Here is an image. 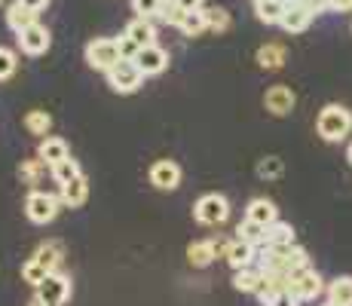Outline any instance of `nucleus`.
<instances>
[{
	"label": "nucleus",
	"mask_w": 352,
	"mask_h": 306,
	"mask_svg": "<svg viewBox=\"0 0 352 306\" xmlns=\"http://www.w3.org/2000/svg\"><path fill=\"white\" fill-rule=\"evenodd\" d=\"M316 132L331 144L343 141L352 132V111L343 105H324L319 111V120H316Z\"/></svg>",
	"instance_id": "f257e3e1"
},
{
	"label": "nucleus",
	"mask_w": 352,
	"mask_h": 306,
	"mask_svg": "<svg viewBox=\"0 0 352 306\" xmlns=\"http://www.w3.org/2000/svg\"><path fill=\"white\" fill-rule=\"evenodd\" d=\"M123 61V52H120V40L117 37H96L86 43V65L96 67V71H111L113 65Z\"/></svg>",
	"instance_id": "f03ea898"
},
{
	"label": "nucleus",
	"mask_w": 352,
	"mask_h": 306,
	"mask_svg": "<svg viewBox=\"0 0 352 306\" xmlns=\"http://www.w3.org/2000/svg\"><path fill=\"white\" fill-rule=\"evenodd\" d=\"M227 217H230L227 196L206 193V196H199V199H196V206H193V221L196 223H202V227H221Z\"/></svg>",
	"instance_id": "7ed1b4c3"
},
{
	"label": "nucleus",
	"mask_w": 352,
	"mask_h": 306,
	"mask_svg": "<svg viewBox=\"0 0 352 306\" xmlns=\"http://www.w3.org/2000/svg\"><path fill=\"white\" fill-rule=\"evenodd\" d=\"M141 83H144V74H141V67L135 65V58H123L120 65H113L111 71H107V86L120 95L138 92Z\"/></svg>",
	"instance_id": "20e7f679"
},
{
	"label": "nucleus",
	"mask_w": 352,
	"mask_h": 306,
	"mask_svg": "<svg viewBox=\"0 0 352 306\" xmlns=\"http://www.w3.org/2000/svg\"><path fill=\"white\" fill-rule=\"evenodd\" d=\"M58 206H62V199L56 193H46V190H31L25 196V215L31 223H52L58 215Z\"/></svg>",
	"instance_id": "39448f33"
},
{
	"label": "nucleus",
	"mask_w": 352,
	"mask_h": 306,
	"mask_svg": "<svg viewBox=\"0 0 352 306\" xmlns=\"http://www.w3.org/2000/svg\"><path fill=\"white\" fill-rule=\"evenodd\" d=\"M285 291L291 297H294L297 303H309V300H316V297L324 291V285H322V276L316 273L313 267L309 270H303V273H294L288 278V285H285Z\"/></svg>",
	"instance_id": "423d86ee"
},
{
	"label": "nucleus",
	"mask_w": 352,
	"mask_h": 306,
	"mask_svg": "<svg viewBox=\"0 0 352 306\" xmlns=\"http://www.w3.org/2000/svg\"><path fill=\"white\" fill-rule=\"evenodd\" d=\"M19 37V50L25 52V56H46L50 52V46H52V34L46 25H40V22H34L31 28H25L22 34H16Z\"/></svg>",
	"instance_id": "0eeeda50"
},
{
	"label": "nucleus",
	"mask_w": 352,
	"mask_h": 306,
	"mask_svg": "<svg viewBox=\"0 0 352 306\" xmlns=\"http://www.w3.org/2000/svg\"><path fill=\"white\" fill-rule=\"evenodd\" d=\"M37 297L50 306H65L67 300H71V278H67L65 273H50L46 282L37 288Z\"/></svg>",
	"instance_id": "6e6552de"
},
{
	"label": "nucleus",
	"mask_w": 352,
	"mask_h": 306,
	"mask_svg": "<svg viewBox=\"0 0 352 306\" xmlns=\"http://www.w3.org/2000/svg\"><path fill=\"white\" fill-rule=\"evenodd\" d=\"M227 245L230 242H214V239H199V242H190L187 245V261L193 263V267H208V263L214 261V257H224L227 254Z\"/></svg>",
	"instance_id": "1a4fd4ad"
},
{
	"label": "nucleus",
	"mask_w": 352,
	"mask_h": 306,
	"mask_svg": "<svg viewBox=\"0 0 352 306\" xmlns=\"http://www.w3.org/2000/svg\"><path fill=\"white\" fill-rule=\"evenodd\" d=\"M151 184L157 190H178L181 187V166L175 160H157L151 166Z\"/></svg>",
	"instance_id": "9d476101"
},
{
	"label": "nucleus",
	"mask_w": 352,
	"mask_h": 306,
	"mask_svg": "<svg viewBox=\"0 0 352 306\" xmlns=\"http://www.w3.org/2000/svg\"><path fill=\"white\" fill-rule=\"evenodd\" d=\"M297 105V95L291 86H270L267 95H263V107H267L273 117H288Z\"/></svg>",
	"instance_id": "9b49d317"
},
{
	"label": "nucleus",
	"mask_w": 352,
	"mask_h": 306,
	"mask_svg": "<svg viewBox=\"0 0 352 306\" xmlns=\"http://www.w3.org/2000/svg\"><path fill=\"white\" fill-rule=\"evenodd\" d=\"M135 65L141 67L144 77H157V74H162L168 67V52L162 50L160 43L144 46V50H138V56H135Z\"/></svg>",
	"instance_id": "f8f14e48"
},
{
	"label": "nucleus",
	"mask_w": 352,
	"mask_h": 306,
	"mask_svg": "<svg viewBox=\"0 0 352 306\" xmlns=\"http://www.w3.org/2000/svg\"><path fill=\"white\" fill-rule=\"evenodd\" d=\"M37 156L52 168V166H58V162H65L67 156H71V147H67V141H65V138L46 135V138L40 141V147H37Z\"/></svg>",
	"instance_id": "ddd939ff"
},
{
	"label": "nucleus",
	"mask_w": 352,
	"mask_h": 306,
	"mask_svg": "<svg viewBox=\"0 0 352 306\" xmlns=\"http://www.w3.org/2000/svg\"><path fill=\"white\" fill-rule=\"evenodd\" d=\"M224 261L233 267V273L236 270H245V267H252V263L257 261V248L254 245H248V242H242V239H233L227 245Z\"/></svg>",
	"instance_id": "4468645a"
},
{
	"label": "nucleus",
	"mask_w": 352,
	"mask_h": 306,
	"mask_svg": "<svg viewBox=\"0 0 352 306\" xmlns=\"http://www.w3.org/2000/svg\"><path fill=\"white\" fill-rule=\"evenodd\" d=\"M58 199H62L65 208H80L86 206V199H89V181H86V175H80L77 181L65 184V187H58Z\"/></svg>",
	"instance_id": "2eb2a0df"
},
{
	"label": "nucleus",
	"mask_w": 352,
	"mask_h": 306,
	"mask_svg": "<svg viewBox=\"0 0 352 306\" xmlns=\"http://www.w3.org/2000/svg\"><path fill=\"white\" fill-rule=\"evenodd\" d=\"M123 34H126L129 40H132L135 46H138V50H144V46H153V43H157V28H153L151 19H138V16H135L132 22L126 25Z\"/></svg>",
	"instance_id": "dca6fc26"
},
{
	"label": "nucleus",
	"mask_w": 352,
	"mask_h": 306,
	"mask_svg": "<svg viewBox=\"0 0 352 306\" xmlns=\"http://www.w3.org/2000/svg\"><path fill=\"white\" fill-rule=\"evenodd\" d=\"M245 217H248V221H254V223H261V227H270V223L279 221V208H276V202H270V199H263V196H257V199L248 202Z\"/></svg>",
	"instance_id": "f3484780"
},
{
	"label": "nucleus",
	"mask_w": 352,
	"mask_h": 306,
	"mask_svg": "<svg viewBox=\"0 0 352 306\" xmlns=\"http://www.w3.org/2000/svg\"><path fill=\"white\" fill-rule=\"evenodd\" d=\"M309 22H313V12H309L303 3H291V6H285V16H282L279 25L288 34H300V31L309 28Z\"/></svg>",
	"instance_id": "a211bd4d"
},
{
	"label": "nucleus",
	"mask_w": 352,
	"mask_h": 306,
	"mask_svg": "<svg viewBox=\"0 0 352 306\" xmlns=\"http://www.w3.org/2000/svg\"><path fill=\"white\" fill-rule=\"evenodd\" d=\"M288 52L282 43H263L261 50H257V65L263 67V71H279L282 65H285Z\"/></svg>",
	"instance_id": "6ab92c4d"
},
{
	"label": "nucleus",
	"mask_w": 352,
	"mask_h": 306,
	"mask_svg": "<svg viewBox=\"0 0 352 306\" xmlns=\"http://www.w3.org/2000/svg\"><path fill=\"white\" fill-rule=\"evenodd\" d=\"M263 245H270V248H288V245H294V230H291V223H285V221L270 223L267 233H263Z\"/></svg>",
	"instance_id": "aec40b11"
},
{
	"label": "nucleus",
	"mask_w": 352,
	"mask_h": 306,
	"mask_svg": "<svg viewBox=\"0 0 352 306\" xmlns=\"http://www.w3.org/2000/svg\"><path fill=\"white\" fill-rule=\"evenodd\" d=\"M263 285V273L257 267H245V270H236L233 273V288L242 291V294H257Z\"/></svg>",
	"instance_id": "412c9836"
},
{
	"label": "nucleus",
	"mask_w": 352,
	"mask_h": 306,
	"mask_svg": "<svg viewBox=\"0 0 352 306\" xmlns=\"http://www.w3.org/2000/svg\"><path fill=\"white\" fill-rule=\"evenodd\" d=\"M34 261H37L40 267H46L50 273H58V267H62V245L58 242H40L37 251H34Z\"/></svg>",
	"instance_id": "4be33fe9"
},
{
	"label": "nucleus",
	"mask_w": 352,
	"mask_h": 306,
	"mask_svg": "<svg viewBox=\"0 0 352 306\" xmlns=\"http://www.w3.org/2000/svg\"><path fill=\"white\" fill-rule=\"evenodd\" d=\"M254 16L263 25H279L285 16V0H257L254 3Z\"/></svg>",
	"instance_id": "5701e85b"
},
{
	"label": "nucleus",
	"mask_w": 352,
	"mask_h": 306,
	"mask_svg": "<svg viewBox=\"0 0 352 306\" xmlns=\"http://www.w3.org/2000/svg\"><path fill=\"white\" fill-rule=\"evenodd\" d=\"M37 22V12H31V10H25L22 3H12L10 10H6V25H10V31H16V34H22L25 28H31V25Z\"/></svg>",
	"instance_id": "b1692460"
},
{
	"label": "nucleus",
	"mask_w": 352,
	"mask_h": 306,
	"mask_svg": "<svg viewBox=\"0 0 352 306\" xmlns=\"http://www.w3.org/2000/svg\"><path fill=\"white\" fill-rule=\"evenodd\" d=\"M328 300L337 306H352V276H340L328 285Z\"/></svg>",
	"instance_id": "393cba45"
},
{
	"label": "nucleus",
	"mask_w": 352,
	"mask_h": 306,
	"mask_svg": "<svg viewBox=\"0 0 352 306\" xmlns=\"http://www.w3.org/2000/svg\"><path fill=\"white\" fill-rule=\"evenodd\" d=\"M50 175H52V181H56L58 187H65V184L77 181L80 175H83V168H80V162H77V160H71V156H67L65 162H58V166H52V168H50Z\"/></svg>",
	"instance_id": "a878e982"
},
{
	"label": "nucleus",
	"mask_w": 352,
	"mask_h": 306,
	"mask_svg": "<svg viewBox=\"0 0 352 306\" xmlns=\"http://www.w3.org/2000/svg\"><path fill=\"white\" fill-rule=\"evenodd\" d=\"M25 129H28V135H37V138L43 141L52 129V117L46 111H28L25 113Z\"/></svg>",
	"instance_id": "bb28decb"
},
{
	"label": "nucleus",
	"mask_w": 352,
	"mask_h": 306,
	"mask_svg": "<svg viewBox=\"0 0 352 306\" xmlns=\"http://www.w3.org/2000/svg\"><path fill=\"white\" fill-rule=\"evenodd\" d=\"M254 175L261 181H276V178H282V175H285V162H282L279 156H263V160H257Z\"/></svg>",
	"instance_id": "cd10ccee"
},
{
	"label": "nucleus",
	"mask_w": 352,
	"mask_h": 306,
	"mask_svg": "<svg viewBox=\"0 0 352 306\" xmlns=\"http://www.w3.org/2000/svg\"><path fill=\"white\" fill-rule=\"evenodd\" d=\"M206 10H193V12H184V19H181L178 31L184 34V37H199L202 31H206Z\"/></svg>",
	"instance_id": "c85d7f7f"
},
{
	"label": "nucleus",
	"mask_w": 352,
	"mask_h": 306,
	"mask_svg": "<svg viewBox=\"0 0 352 306\" xmlns=\"http://www.w3.org/2000/svg\"><path fill=\"white\" fill-rule=\"evenodd\" d=\"M263 233H267V227H261V223L248 221V217L239 223V227H236V239L254 245V248H261V245H263Z\"/></svg>",
	"instance_id": "c756f323"
},
{
	"label": "nucleus",
	"mask_w": 352,
	"mask_h": 306,
	"mask_svg": "<svg viewBox=\"0 0 352 306\" xmlns=\"http://www.w3.org/2000/svg\"><path fill=\"white\" fill-rule=\"evenodd\" d=\"M46 168H50V166H46L40 156H34V160H22V166H19V178L34 187V184H40V178H43Z\"/></svg>",
	"instance_id": "7c9ffc66"
},
{
	"label": "nucleus",
	"mask_w": 352,
	"mask_h": 306,
	"mask_svg": "<svg viewBox=\"0 0 352 306\" xmlns=\"http://www.w3.org/2000/svg\"><path fill=\"white\" fill-rule=\"evenodd\" d=\"M46 276H50V270L40 267V263L34 261V257H31V261H25V263H22V282L34 285V288H40V285L46 282Z\"/></svg>",
	"instance_id": "2f4dec72"
},
{
	"label": "nucleus",
	"mask_w": 352,
	"mask_h": 306,
	"mask_svg": "<svg viewBox=\"0 0 352 306\" xmlns=\"http://www.w3.org/2000/svg\"><path fill=\"white\" fill-rule=\"evenodd\" d=\"M206 25L212 31H227L230 28V12L224 6H206Z\"/></svg>",
	"instance_id": "473e14b6"
},
{
	"label": "nucleus",
	"mask_w": 352,
	"mask_h": 306,
	"mask_svg": "<svg viewBox=\"0 0 352 306\" xmlns=\"http://www.w3.org/2000/svg\"><path fill=\"white\" fill-rule=\"evenodd\" d=\"M16 67H19V56L10 50V46H0V83L10 80L12 74H16Z\"/></svg>",
	"instance_id": "72a5a7b5"
},
{
	"label": "nucleus",
	"mask_w": 352,
	"mask_h": 306,
	"mask_svg": "<svg viewBox=\"0 0 352 306\" xmlns=\"http://www.w3.org/2000/svg\"><path fill=\"white\" fill-rule=\"evenodd\" d=\"M132 10L138 12V19H160L162 3L160 0H132Z\"/></svg>",
	"instance_id": "f704fd0d"
},
{
	"label": "nucleus",
	"mask_w": 352,
	"mask_h": 306,
	"mask_svg": "<svg viewBox=\"0 0 352 306\" xmlns=\"http://www.w3.org/2000/svg\"><path fill=\"white\" fill-rule=\"evenodd\" d=\"M160 19L166 25H172V28H178L181 25V19H184V10H178L175 3H168V6H162V12H160Z\"/></svg>",
	"instance_id": "c9c22d12"
},
{
	"label": "nucleus",
	"mask_w": 352,
	"mask_h": 306,
	"mask_svg": "<svg viewBox=\"0 0 352 306\" xmlns=\"http://www.w3.org/2000/svg\"><path fill=\"white\" fill-rule=\"evenodd\" d=\"M303 6H307L313 16H319V12H324V10H331V0H300Z\"/></svg>",
	"instance_id": "e433bc0d"
},
{
	"label": "nucleus",
	"mask_w": 352,
	"mask_h": 306,
	"mask_svg": "<svg viewBox=\"0 0 352 306\" xmlns=\"http://www.w3.org/2000/svg\"><path fill=\"white\" fill-rule=\"evenodd\" d=\"M117 40H120V52H123V58H135V56H138V46H135L126 34H123V37H117Z\"/></svg>",
	"instance_id": "4c0bfd02"
},
{
	"label": "nucleus",
	"mask_w": 352,
	"mask_h": 306,
	"mask_svg": "<svg viewBox=\"0 0 352 306\" xmlns=\"http://www.w3.org/2000/svg\"><path fill=\"white\" fill-rule=\"evenodd\" d=\"M175 6L184 12H193V10H206V0H175Z\"/></svg>",
	"instance_id": "58836bf2"
},
{
	"label": "nucleus",
	"mask_w": 352,
	"mask_h": 306,
	"mask_svg": "<svg viewBox=\"0 0 352 306\" xmlns=\"http://www.w3.org/2000/svg\"><path fill=\"white\" fill-rule=\"evenodd\" d=\"M19 3H22L25 10H31V12H37V16H40V12L50 6V0H19Z\"/></svg>",
	"instance_id": "ea45409f"
},
{
	"label": "nucleus",
	"mask_w": 352,
	"mask_h": 306,
	"mask_svg": "<svg viewBox=\"0 0 352 306\" xmlns=\"http://www.w3.org/2000/svg\"><path fill=\"white\" fill-rule=\"evenodd\" d=\"M270 306H300V303H297V300H294V297H291V294H288V291H282V294H279V297H276V300H273V303H270Z\"/></svg>",
	"instance_id": "a19ab883"
},
{
	"label": "nucleus",
	"mask_w": 352,
	"mask_h": 306,
	"mask_svg": "<svg viewBox=\"0 0 352 306\" xmlns=\"http://www.w3.org/2000/svg\"><path fill=\"white\" fill-rule=\"evenodd\" d=\"M331 10H337V12H349V10H352V0H331Z\"/></svg>",
	"instance_id": "79ce46f5"
},
{
	"label": "nucleus",
	"mask_w": 352,
	"mask_h": 306,
	"mask_svg": "<svg viewBox=\"0 0 352 306\" xmlns=\"http://www.w3.org/2000/svg\"><path fill=\"white\" fill-rule=\"evenodd\" d=\"M28 306H50V303H43V300H40V297H37V294H34V297H31V300H28Z\"/></svg>",
	"instance_id": "37998d69"
},
{
	"label": "nucleus",
	"mask_w": 352,
	"mask_h": 306,
	"mask_svg": "<svg viewBox=\"0 0 352 306\" xmlns=\"http://www.w3.org/2000/svg\"><path fill=\"white\" fill-rule=\"evenodd\" d=\"M346 160L352 162V144H349V151H346Z\"/></svg>",
	"instance_id": "c03bdc74"
},
{
	"label": "nucleus",
	"mask_w": 352,
	"mask_h": 306,
	"mask_svg": "<svg viewBox=\"0 0 352 306\" xmlns=\"http://www.w3.org/2000/svg\"><path fill=\"white\" fill-rule=\"evenodd\" d=\"M160 3H162V6H168V3H175V0H160Z\"/></svg>",
	"instance_id": "a18cd8bd"
},
{
	"label": "nucleus",
	"mask_w": 352,
	"mask_h": 306,
	"mask_svg": "<svg viewBox=\"0 0 352 306\" xmlns=\"http://www.w3.org/2000/svg\"><path fill=\"white\" fill-rule=\"evenodd\" d=\"M322 306H337V303H331V300H324V303H322Z\"/></svg>",
	"instance_id": "49530a36"
},
{
	"label": "nucleus",
	"mask_w": 352,
	"mask_h": 306,
	"mask_svg": "<svg viewBox=\"0 0 352 306\" xmlns=\"http://www.w3.org/2000/svg\"><path fill=\"white\" fill-rule=\"evenodd\" d=\"M254 3H257V0H254Z\"/></svg>",
	"instance_id": "de8ad7c7"
}]
</instances>
